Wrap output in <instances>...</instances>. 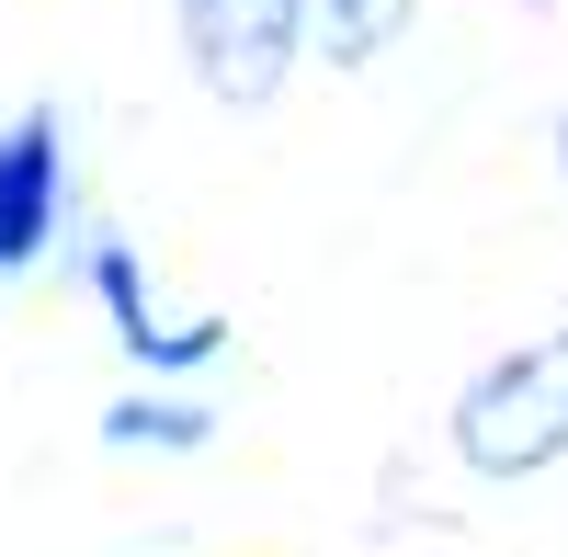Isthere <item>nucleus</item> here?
<instances>
[{"instance_id":"obj_1","label":"nucleus","mask_w":568,"mask_h":557,"mask_svg":"<svg viewBox=\"0 0 568 557\" xmlns=\"http://www.w3.org/2000/svg\"><path fill=\"white\" fill-rule=\"evenodd\" d=\"M455 444L478 478H535L546 455L568 444V342L500 364V376H478V398L455 409Z\"/></svg>"},{"instance_id":"obj_2","label":"nucleus","mask_w":568,"mask_h":557,"mask_svg":"<svg viewBox=\"0 0 568 557\" xmlns=\"http://www.w3.org/2000/svg\"><path fill=\"white\" fill-rule=\"evenodd\" d=\"M194 69L216 80V103H273V80L296 69V0H194Z\"/></svg>"},{"instance_id":"obj_3","label":"nucleus","mask_w":568,"mask_h":557,"mask_svg":"<svg viewBox=\"0 0 568 557\" xmlns=\"http://www.w3.org/2000/svg\"><path fill=\"white\" fill-rule=\"evenodd\" d=\"M45 216H58V149H45V125H23L0 149V262H23L45 240Z\"/></svg>"},{"instance_id":"obj_4","label":"nucleus","mask_w":568,"mask_h":557,"mask_svg":"<svg viewBox=\"0 0 568 557\" xmlns=\"http://www.w3.org/2000/svg\"><path fill=\"white\" fill-rule=\"evenodd\" d=\"M318 34H329V58H375V45H387L398 23H409V0H318Z\"/></svg>"}]
</instances>
